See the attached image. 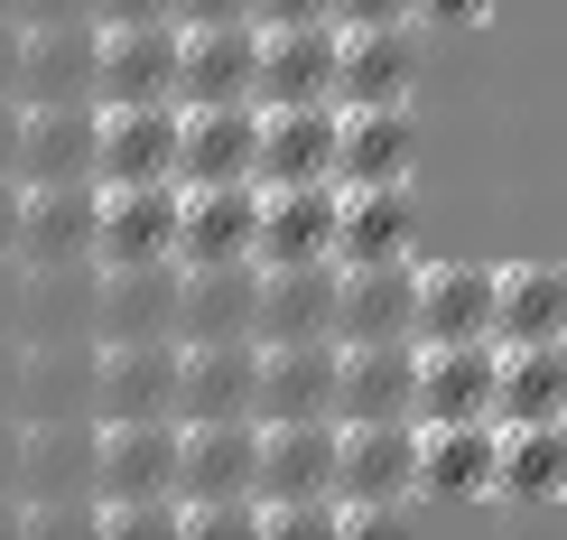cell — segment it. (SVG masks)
Returning <instances> with one entry per match:
<instances>
[{
  "label": "cell",
  "instance_id": "1",
  "mask_svg": "<svg viewBox=\"0 0 567 540\" xmlns=\"http://www.w3.org/2000/svg\"><path fill=\"white\" fill-rule=\"evenodd\" d=\"M93 531H177V419H93Z\"/></svg>",
  "mask_w": 567,
  "mask_h": 540
},
{
  "label": "cell",
  "instance_id": "2",
  "mask_svg": "<svg viewBox=\"0 0 567 540\" xmlns=\"http://www.w3.org/2000/svg\"><path fill=\"white\" fill-rule=\"evenodd\" d=\"M419 495V419H353L336 429V522L372 531Z\"/></svg>",
  "mask_w": 567,
  "mask_h": 540
},
{
  "label": "cell",
  "instance_id": "3",
  "mask_svg": "<svg viewBox=\"0 0 567 540\" xmlns=\"http://www.w3.org/2000/svg\"><path fill=\"white\" fill-rule=\"evenodd\" d=\"M19 522L29 531H93V429L84 410L65 419H38V438H19Z\"/></svg>",
  "mask_w": 567,
  "mask_h": 540
},
{
  "label": "cell",
  "instance_id": "4",
  "mask_svg": "<svg viewBox=\"0 0 567 540\" xmlns=\"http://www.w3.org/2000/svg\"><path fill=\"white\" fill-rule=\"evenodd\" d=\"M177 262V177L158 186H93V271Z\"/></svg>",
  "mask_w": 567,
  "mask_h": 540
},
{
  "label": "cell",
  "instance_id": "5",
  "mask_svg": "<svg viewBox=\"0 0 567 540\" xmlns=\"http://www.w3.org/2000/svg\"><path fill=\"white\" fill-rule=\"evenodd\" d=\"M493 262H419L410 271V345H475L493 336Z\"/></svg>",
  "mask_w": 567,
  "mask_h": 540
},
{
  "label": "cell",
  "instance_id": "6",
  "mask_svg": "<svg viewBox=\"0 0 567 540\" xmlns=\"http://www.w3.org/2000/svg\"><path fill=\"white\" fill-rule=\"evenodd\" d=\"M177 177V103H93V186Z\"/></svg>",
  "mask_w": 567,
  "mask_h": 540
},
{
  "label": "cell",
  "instance_id": "7",
  "mask_svg": "<svg viewBox=\"0 0 567 540\" xmlns=\"http://www.w3.org/2000/svg\"><path fill=\"white\" fill-rule=\"evenodd\" d=\"M93 103H177V19L93 29Z\"/></svg>",
  "mask_w": 567,
  "mask_h": 540
},
{
  "label": "cell",
  "instance_id": "8",
  "mask_svg": "<svg viewBox=\"0 0 567 540\" xmlns=\"http://www.w3.org/2000/svg\"><path fill=\"white\" fill-rule=\"evenodd\" d=\"M251 233H261V186H177V271H224L251 262Z\"/></svg>",
  "mask_w": 567,
  "mask_h": 540
},
{
  "label": "cell",
  "instance_id": "9",
  "mask_svg": "<svg viewBox=\"0 0 567 540\" xmlns=\"http://www.w3.org/2000/svg\"><path fill=\"white\" fill-rule=\"evenodd\" d=\"M93 419H177V336H131L93 355Z\"/></svg>",
  "mask_w": 567,
  "mask_h": 540
},
{
  "label": "cell",
  "instance_id": "10",
  "mask_svg": "<svg viewBox=\"0 0 567 540\" xmlns=\"http://www.w3.org/2000/svg\"><path fill=\"white\" fill-rule=\"evenodd\" d=\"M429 57H419V19L391 29H336V103H410Z\"/></svg>",
  "mask_w": 567,
  "mask_h": 540
},
{
  "label": "cell",
  "instance_id": "11",
  "mask_svg": "<svg viewBox=\"0 0 567 540\" xmlns=\"http://www.w3.org/2000/svg\"><path fill=\"white\" fill-rule=\"evenodd\" d=\"M10 262H29L47 279L93 271V186H19V243Z\"/></svg>",
  "mask_w": 567,
  "mask_h": 540
},
{
  "label": "cell",
  "instance_id": "12",
  "mask_svg": "<svg viewBox=\"0 0 567 540\" xmlns=\"http://www.w3.org/2000/svg\"><path fill=\"white\" fill-rule=\"evenodd\" d=\"M419 169L410 103H336V186H400Z\"/></svg>",
  "mask_w": 567,
  "mask_h": 540
},
{
  "label": "cell",
  "instance_id": "13",
  "mask_svg": "<svg viewBox=\"0 0 567 540\" xmlns=\"http://www.w3.org/2000/svg\"><path fill=\"white\" fill-rule=\"evenodd\" d=\"M261 150V103H177V186H233Z\"/></svg>",
  "mask_w": 567,
  "mask_h": 540
},
{
  "label": "cell",
  "instance_id": "14",
  "mask_svg": "<svg viewBox=\"0 0 567 540\" xmlns=\"http://www.w3.org/2000/svg\"><path fill=\"white\" fill-rule=\"evenodd\" d=\"M503 419H419V495L437 503H493Z\"/></svg>",
  "mask_w": 567,
  "mask_h": 540
},
{
  "label": "cell",
  "instance_id": "15",
  "mask_svg": "<svg viewBox=\"0 0 567 540\" xmlns=\"http://www.w3.org/2000/svg\"><path fill=\"white\" fill-rule=\"evenodd\" d=\"M251 262H261V271L336 262V177H317V186H261V233H251Z\"/></svg>",
  "mask_w": 567,
  "mask_h": 540
},
{
  "label": "cell",
  "instance_id": "16",
  "mask_svg": "<svg viewBox=\"0 0 567 540\" xmlns=\"http://www.w3.org/2000/svg\"><path fill=\"white\" fill-rule=\"evenodd\" d=\"M251 103H336V19H289V29H261V57H251Z\"/></svg>",
  "mask_w": 567,
  "mask_h": 540
},
{
  "label": "cell",
  "instance_id": "17",
  "mask_svg": "<svg viewBox=\"0 0 567 540\" xmlns=\"http://www.w3.org/2000/svg\"><path fill=\"white\" fill-rule=\"evenodd\" d=\"M336 177V103H261L251 186H317Z\"/></svg>",
  "mask_w": 567,
  "mask_h": 540
},
{
  "label": "cell",
  "instance_id": "18",
  "mask_svg": "<svg viewBox=\"0 0 567 540\" xmlns=\"http://www.w3.org/2000/svg\"><path fill=\"white\" fill-rule=\"evenodd\" d=\"M419 419V345H336V429Z\"/></svg>",
  "mask_w": 567,
  "mask_h": 540
},
{
  "label": "cell",
  "instance_id": "19",
  "mask_svg": "<svg viewBox=\"0 0 567 540\" xmlns=\"http://www.w3.org/2000/svg\"><path fill=\"white\" fill-rule=\"evenodd\" d=\"M410 243H419L410 177H400V186H336V271L410 262Z\"/></svg>",
  "mask_w": 567,
  "mask_h": 540
},
{
  "label": "cell",
  "instance_id": "20",
  "mask_svg": "<svg viewBox=\"0 0 567 540\" xmlns=\"http://www.w3.org/2000/svg\"><path fill=\"white\" fill-rule=\"evenodd\" d=\"M251 57H261L251 19L177 29V103H251Z\"/></svg>",
  "mask_w": 567,
  "mask_h": 540
},
{
  "label": "cell",
  "instance_id": "21",
  "mask_svg": "<svg viewBox=\"0 0 567 540\" xmlns=\"http://www.w3.org/2000/svg\"><path fill=\"white\" fill-rule=\"evenodd\" d=\"M261 391V345H177V429L196 419H251Z\"/></svg>",
  "mask_w": 567,
  "mask_h": 540
},
{
  "label": "cell",
  "instance_id": "22",
  "mask_svg": "<svg viewBox=\"0 0 567 540\" xmlns=\"http://www.w3.org/2000/svg\"><path fill=\"white\" fill-rule=\"evenodd\" d=\"M503 401V345H419V419H493Z\"/></svg>",
  "mask_w": 567,
  "mask_h": 540
},
{
  "label": "cell",
  "instance_id": "23",
  "mask_svg": "<svg viewBox=\"0 0 567 540\" xmlns=\"http://www.w3.org/2000/svg\"><path fill=\"white\" fill-rule=\"evenodd\" d=\"M19 186H93V103H19Z\"/></svg>",
  "mask_w": 567,
  "mask_h": 540
},
{
  "label": "cell",
  "instance_id": "24",
  "mask_svg": "<svg viewBox=\"0 0 567 540\" xmlns=\"http://www.w3.org/2000/svg\"><path fill=\"white\" fill-rule=\"evenodd\" d=\"M251 308H261V262L177 271V345H243Z\"/></svg>",
  "mask_w": 567,
  "mask_h": 540
},
{
  "label": "cell",
  "instance_id": "25",
  "mask_svg": "<svg viewBox=\"0 0 567 540\" xmlns=\"http://www.w3.org/2000/svg\"><path fill=\"white\" fill-rule=\"evenodd\" d=\"M251 345H336V262H307V271H261Z\"/></svg>",
  "mask_w": 567,
  "mask_h": 540
},
{
  "label": "cell",
  "instance_id": "26",
  "mask_svg": "<svg viewBox=\"0 0 567 540\" xmlns=\"http://www.w3.org/2000/svg\"><path fill=\"white\" fill-rule=\"evenodd\" d=\"M261 429L289 419H336V345H261V391H251Z\"/></svg>",
  "mask_w": 567,
  "mask_h": 540
},
{
  "label": "cell",
  "instance_id": "27",
  "mask_svg": "<svg viewBox=\"0 0 567 540\" xmlns=\"http://www.w3.org/2000/svg\"><path fill=\"white\" fill-rule=\"evenodd\" d=\"M410 271L419 262L336 271V345H410Z\"/></svg>",
  "mask_w": 567,
  "mask_h": 540
},
{
  "label": "cell",
  "instance_id": "28",
  "mask_svg": "<svg viewBox=\"0 0 567 540\" xmlns=\"http://www.w3.org/2000/svg\"><path fill=\"white\" fill-rule=\"evenodd\" d=\"M493 345H567V262H503Z\"/></svg>",
  "mask_w": 567,
  "mask_h": 540
},
{
  "label": "cell",
  "instance_id": "29",
  "mask_svg": "<svg viewBox=\"0 0 567 540\" xmlns=\"http://www.w3.org/2000/svg\"><path fill=\"white\" fill-rule=\"evenodd\" d=\"M19 103H93V19L19 29Z\"/></svg>",
  "mask_w": 567,
  "mask_h": 540
},
{
  "label": "cell",
  "instance_id": "30",
  "mask_svg": "<svg viewBox=\"0 0 567 540\" xmlns=\"http://www.w3.org/2000/svg\"><path fill=\"white\" fill-rule=\"evenodd\" d=\"M503 429H567V345H503Z\"/></svg>",
  "mask_w": 567,
  "mask_h": 540
},
{
  "label": "cell",
  "instance_id": "31",
  "mask_svg": "<svg viewBox=\"0 0 567 540\" xmlns=\"http://www.w3.org/2000/svg\"><path fill=\"white\" fill-rule=\"evenodd\" d=\"M103 345H131V336H177V262H150V271H103V317H93Z\"/></svg>",
  "mask_w": 567,
  "mask_h": 540
},
{
  "label": "cell",
  "instance_id": "32",
  "mask_svg": "<svg viewBox=\"0 0 567 540\" xmlns=\"http://www.w3.org/2000/svg\"><path fill=\"white\" fill-rule=\"evenodd\" d=\"M493 495L503 503H558L567 495V429H503V457H493Z\"/></svg>",
  "mask_w": 567,
  "mask_h": 540
},
{
  "label": "cell",
  "instance_id": "33",
  "mask_svg": "<svg viewBox=\"0 0 567 540\" xmlns=\"http://www.w3.org/2000/svg\"><path fill=\"white\" fill-rule=\"evenodd\" d=\"M391 19H419V0H336V29H391Z\"/></svg>",
  "mask_w": 567,
  "mask_h": 540
},
{
  "label": "cell",
  "instance_id": "34",
  "mask_svg": "<svg viewBox=\"0 0 567 540\" xmlns=\"http://www.w3.org/2000/svg\"><path fill=\"white\" fill-rule=\"evenodd\" d=\"M93 19V0H19V29H75Z\"/></svg>",
  "mask_w": 567,
  "mask_h": 540
},
{
  "label": "cell",
  "instance_id": "35",
  "mask_svg": "<svg viewBox=\"0 0 567 540\" xmlns=\"http://www.w3.org/2000/svg\"><path fill=\"white\" fill-rule=\"evenodd\" d=\"M289 19H336V0H251V29H289Z\"/></svg>",
  "mask_w": 567,
  "mask_h": 540
},
{
  "label": "cell",
  "instance_id": "36",
  "mask_svg": "<svg viewBox=\"0 0 567 540\" xmlns=\"http://www.w3.org/2000/svg\"><path fill=\"white\" fill-rule=\"evenodd\" d=\"M131 19H177V0H93V29H131Z\"/></svg>",
  "mask_w": 567,
  "mask_h": 540
},
{
  "label": "cell",
  "instance_id": "37",
  "mask_svg": "<svg viewBox=\"0 0 567 540\" xmlns=\"http://www.w3.org/2000/svg\"><path fill=\"white\" fill-rule=\"evenodd\" d=\"M419 19H437V29H475V19H493V0H419Z\"/></svg>",
  "mask_w": 567,
  "mask_h": 540
},
{
  "label": "cell",
  "instance_id": "38",
  "mask_svg": "<svg viewBox=\"0 0 567 540\" xmlns=\"http://www.w3.org/2000/svg\"><path fill=\"white\" fill-rule=\"evenodd\" d=\"M205 19H251V0H177V29H205Z\"/></svg>",
  "mask_w": 567,
  "mask_h": 540
},
{
  "label": "cell",
  "instance_id": "39",
  "mask_svg": "<svg viewBox=\"0 0 567 540\" xmlns=\"http://www.w3.org/2000/svg\"><path fill=\"white\" fill-rule=\"evenodd\" d=\"M0 103H19V19H0Z\"/></svg>",
  "mask_w": 567,
  "mask_h": 540
},
{
  "label": "cell",
  "instance_id": "40",
  "mask_svg": "<svg viewBox=\"0 0 567 540\" xmlns=\"http://www.w3.org/2000/svg\"><path fill=\"white\" fill-rule=\"evenodd\" d=\"M0 177L19 186V103H0Z\"/></svg>",
  "mask_w": 567,
  "mask_h": 540
},
{
  "label": "cell",
  "instance_id": "41",
  "mask_svg": "<svg viewBox=\"0 0 567 540\" xmlns=\"http://www.w3.org/2000/svg\"><path fill=\"white\" fill-rule=\"evenodd\" d=\"M10 243H19V186L0 177V262H10Z\"/></svg>",
  "mask_w": 567,
  "mask_h": 540
},
{
  "label": "cell",
  "instance_id": "42",
  "mask_svg": "<svg viewBox=\"0 0 567 540\" xmlns=\"http://www.w3.org/2000/svg\"><path fill=\"white\" fill-rule=\"evenodd\" d=\"M0 19H19V0H0Z\"/></svg>",
  "mask_w": 567,
  "mask_h": 540
}]
</instances>
